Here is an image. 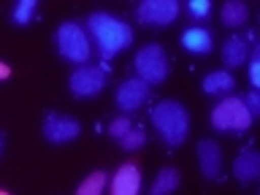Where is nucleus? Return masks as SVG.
Instances as JSON below:
<instances>
[{
	"instance_id": "1",
	"label": "nucleus",
	"mask_w": 260,
	"mask_h": 195,
	"mask_svg": "<svg viewBox=\"0 0 260 195\" xmlns=\"http://www.w3.org/2000/svg\"><path fill=\"white\" fill-rule=\"evenodd\" d=\"M87 30H89V36H92L103 60H111V57H117L125 46L133 44V30H130V24L117 19V16H111V14H106V11L89 14Z\"/></svg>"
},
{
	"instance_id": "2",
	"label": "nucleus",
	"mask_w": 260,
	"mask_h": 195,
	"mask_svg": "<svg viewBox=\"0 0 260 195\" xmlns=\"http://www.w3.org/2000/svg\"><path fill=\"white\" fill-rule=\"evenodd\" d=\"M152 125L168 146H179L190 133V114L179 101H160L152 109Z\"/></svg>"
},
{
	"instance_id": "3",
	"label": "nucleus",
	"mask_w": 260,
	"mask_h": 195,
	"mask_svg": "<svg viewBox=\"0 0 260 195\" xmlns=\"http://www.w3.org/2000/svg\"><path fill=\"white\" fill-rule=\"evenodd\" d=\"M54 44H57L60 57L76 65H87L89 57H92V44H89L87 30L76 22H62L54 32Z\"/></svg>"
},
{
	"instance_id": "4",
	"label": "nucleus",
	"mask_w": 260,
	"mask_h": 195,
	"mask_svg": "<svg viewBox=\"0 0 260 195\" xmlns=\"http://www.w3.org/2000/svg\"><path fill=\"white\" fill-rule=\"evenodd\" d=\"M133 68L138 73V79L144 84H160L166 81L168 76V57H166V49L160 44H146L136 52V60H133Z\"/></svg>"
},
{
	"instance_id": "5",
	"label": "nucleus",
	"mask_w": 260,
	"mask_h": 195,
	"mask_svg": "<svg viewBox=\"0 0 260 195\" xmlns=\"http://www.w3.org/2000/svg\"><path fill=\"white\" fill-rule=\"evenodd\" d=\"M211 125L217 130H247L252 125V114L247 111L241 98L228 95L225 101H219L214 109H211Z\"/></svg>"
},
{
	"instance_id": "6",
	"label": "nucleus",
	"mask_w": 260,
	"mask_h": 195,
	"mask_svg": "<svg viewBox=\"0 0 260 195\" xmlns=\"http://www.w3.org/2000/svg\"><path fill=\"white\" fill-rule=\"evenodd\" d=\"M106 76H109V65H79L76 71L71 73L68 87L76 98H95L106 84Z\"/></svg>"
},
{
	"instance_id": "7",
	"label": "nucleus",
	"mask_w": 260,
	"mask_h": 195,
	"mask_svg": "<svg viewBox=\"0 0 260 195\" xmlns=\"http://www.w3.org/2000/svg\"><path fill=\"white\" fill-rule=\"evenodd\" d=\"M179 16L176 0H144L136 8V19L141 24H154V27H166Z\"/></svg>"
},
{
	"instance_id": "8",
	"label": "nucleus",
	"mask_w": 260,
	"mask_h": 195,
	"mask_svg": "<svg viewBox=\"0 0 260 195\" xmlns=\"http://www.w3.org/2000/svg\"><path fill=\"white\" fill-rule=\"evenodd\" d=\"M81 133V125L71 117H60L57 111H49L46 119H44V138L52 144H65V141H73Z\"/></svg>"
},
{
	"instance_id": "9",
	"label": "nucleus",
	"mask_w": 260,
	"mask_h": 195,
	"mask_svg": "<svg viewBox=\"0 0 260 195\" xmlns=\"http://www.w3.org/2000/svg\"><path fill=\"white\" fill-rule=\"evenodd\" d=\"M146 98H149V84H144L138 76L125 79L117 89V106L122 111H136Z\"/></svg>"
},
{
	"instance_id": "10",
	"label": "nucleus",
	"mask_w": 260,
	"mask_h": 195,
	"mask_svg": "<svg viewBox=\"0 0 260 195\" xmlns=\"http://www.w3.org/2000/svg\"><path fill=\"white\" fill-rule=\"evenodd\" d=\"M141 192V171L133 162L117 168V174L111 176V195H138Z\"/></svg>"
},
{
	"instance_id": "11",
	"label": "nucleus",
	"mask_w": 260,
	"mask_h": 195,
	"mask_svg": "<svg viewBox=\"0 0 260 195\" xmlns=\"http://www.w3.org/2000/svg\"><path fill=\"white\" fill-rule=\"evenodd\" d=\"M198 166H201V174L206 179H219L222 176V152L214 141L203 138L198 144Z\"/></svg>"
},
{
	"instance_id": "12",
	"label": "nucleus",
	"mask_w": 260,
	"mask_h": 195,
	"mask_svg": "<svg viewBox=\"0 0 260 195\" xmlns=\"http://www.w3.org/2000/svg\"><path fill=\"white\" fill-rule=\"evenodd\" d=\"M233 174H236V179L239 182H255V179L260 176V154L255 152V146H244V152L236 157V162H233Z\"/></svg>"
},
{
	"instance_id": "13",
	"label": "nucleus",
	"mask_w": 260,
	"mask_h": 195,
	"mask_svg": "<svg viewBox=\"0 0 260 195\" xmlns=\"http://www.w3.org/2000/svg\"><path fill=\"white\" fill-rule=\"evenodd\" d=\"M249 60V41L241 36H231L222 46V62L225 68H239Z\"/></svg>"
},
{
	"instance_id": "14",
	"label": "nucleus",
	"mask_w": 260,
	"mask_h": 195,
	"mask_svg": "<svg viewBox=\"0 0 260 195\" xmlns=\"http://www.w3.org/2000/svg\"><path fill=\"white\" fill-rule=\"evenodd\" d=\"M182 46L187 49V52L192 54H209L211 52V32L203 30V27H190L182 32Z\"/></svg>"
},
{
	"instance_id": "15",
	"label": "nucleus",
	"mask_w": 260,
	"mask_h": 195,
	"mask_svg": "<svg viewBox=\"0 0 260 195\" xmlns=\"http://www.w3.org/2000/svg\"><path fill=\"white\" fill-rule=\"evenodd\" d=\"M247 16H249V8L241 0H228V3H222V11H219V19H222L225 27H241L247 22Z\"/></svg>"
},
{
	"instance_id": "16",
	"label": "nucleus",
	"mask_w": 260,
	"mask_h": 195,
	"mask_svg": "<svg viewBox=\"0 0 260 195\" xmlns=\"http://www.w3.org/2000/svg\"><path fill=\"white\" fill-rule=\"evenodd\" d=\"M233 89V73L231 71H214L203 79V92L209 95H228Z\"/></svg>"
},
{
	"instance_id": "17",
	"label": "nucleus",
	"mask_w": 260,
	"mask_h": 195,
	"mask_svg": "<svg viewBox=\"0 0 260 195\" xmlns=\"http://www.w3.org/2000/svg\"><path fill=\"white\" fill-rule=\"evenodd\" d=\"M179 182H182V176H179L176 168H162L157 174V179H154L149 195H171L179 187Z\"/></svg>"
},
{
	"instance_id": "18",
	"label": "nucleus",
	"mask_w": 260,
	"mask_h": 195,
	"mask_svg": "<svg viewBox=\"0 0 260 195\" xmlns=\"http://www.w3.org/2000/svg\"><path fill=\"white\" fill-rule=\"evenodd\" d=\"M103 187H106V174L103 171H95V174H89L84 182L79 184L76 195H101Z\"/></svg>"
},
{
	"instance_id": "19",
	"label": "nucleus",
	"mask_w": 260,
	"mask_h": 195,
	"mask_svg": "<svg viewBox=\"0 0 260 195\" xmlns=\"http://www.w3.org/2000/svg\"><path fill=\"white\" fill-rule=\"evenodd\" d=\"M36 8H38L36 0H19V3L14 6V11H11V19L16 24H27L32 19V14H36Z\"/></svg>"
},
{
	"instance_id": "20",
	"label": "nucleus",
	"mask_w": 260,
	"mask_h": 195,
	"mask_svg": "<svg viewBox=\"0 0 260 195\" xmlns=\"http://www.w3.org/2000/svg\"><path fill=\"white\" fill-rule=\"evenodd\" d=\"M119 144H122V149H127V152L141 149V146L146 144V133H144V127H130L127 133L119 138Z\"/></svg>"
},
{
	"instance_id": "21",
	"label": "nucleus",
	"mask_w": 260,
	"mask_h": 195,
	"mask_svg": "<svg viewBox=\"0 0 260 195\" xmlns=\"http://www.w3.org/2000/svg\"><path fill=\"white\" fill-rule=\"evenodd\" d=\"M249 81L252 87H260V46H255V52L249 54Z\"/></svg>"
},
{
	"instance_id": "22",
	"label": "nucleus",
	"mask_w": 260,
	"mask_h": 195,
	"mask_svg": "<svg viewBox=\"0 0 260 195\" xmlns=\"http://www.w3.org/2000/svg\"><path fill=\"white\" fill-rule=\"evenodd\" d=\"M187 11H190L192 19H203V16H209L211 3L209 0H190V3H187Z\"/></svg>"
},
{
	"instance_id": "23",
	"label": "nucleus",
	"mask_w": 260,
	"mask_h": 195,
	"mask_svg": "<svg viewBox=\"0 0 260 195\" xmlns=\"http://www.w3.org/2000/svg\"><path fill=\"white\" fill-rule=\"evenodd\" d=\"M130 130V117H117L109 125V136H114V138H122Z\"/></svg>"
},
{
	"instance_id": "24",
	"label": "nucleus",
	"mask_w": 260,
	"mask_h": 195,
	"mask_svg": "<svg viewBox=\"0 0 260 195\" xmlns=\"http://www.w3.org/2000/svg\"><path fill=\"white\" fill-rule=\"evenodd\" d=\"M244 101V106H247V111L252 114V119L255 117H260V95H257V89H252V92H247L241 98Z\"/></svg>"
},
{
	"instance_id": "25",
	"label": "nucleus",
	"mask_w": 260,
	"mask_h": 195,
	"mask_svg": "<svg viewBox=\"0 0 260 195\" xmlns=\"http://www.w3.org/2000/svg\"><path fill=\"white\" fill-rule=\"evenodd\" d=\"M8 76H11V68L6 62H0V79H8Z\"/></svg>"
},
{
	"instance_id": "26",
	"label": "nucleus",
	"mask_w": 260,
	"mask_h": 195,
	"mask_svg": "<svg viewBox=\"0 0 260 195\" xmlns=\"http://www.w3.org/2000/svg\"><path fill=\"white\" fill-rule=\"evenodd\" d=\"M0 152H3V138H0Z\"/></svg>"
},
{
	"instance_id": "27",
	"label": "nucleus",
	"mask_w": 260,
	"mask_h": 195,
	"mask_svg": "<svg viewBox=\"0 0 260 195\" xmlns=\"http://www.w3.org/2000/svg\"><path fill=\"white\" fill-rule=\"evenodd\" d=\"M0 195H8V192H6V190H0Z\"/></svg>"
}]
</instances>
